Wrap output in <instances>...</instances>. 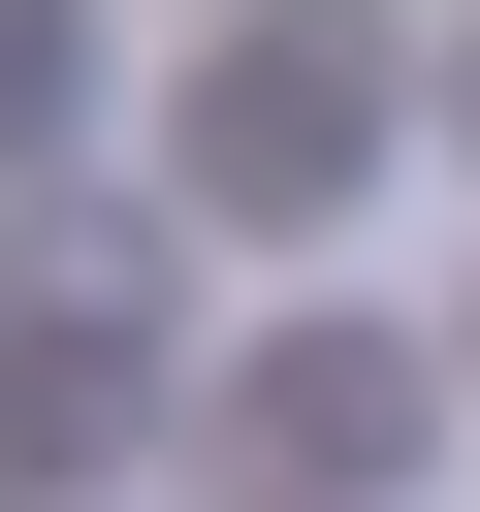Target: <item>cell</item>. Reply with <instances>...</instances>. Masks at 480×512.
Here are the masks:
<instances>
[{
	"instance_id": "cell-1",
	"label": "cell",
	"mask_w": 480,
	"mask_h": 512,
	"mask_svg": "<svg viewBox=\"0 0 480 512\" xmlns=\"http://www.w3.org/2000/svg\"><path fill=\"white\" fill-rule=\"evenodd\" d=\"M352 160H384V64H352V0H224V32H192V192H224V224H320Z\"/></svg>"
},
{
	"instance_id": "cell-2",
	"label": "cell",
	"mask_w": 480,
	"mask_h": 512,
	"mask_svg": "<svg viewBox=\"0 0 480 512\" xmlns=\"http://www.w3.org/2000/svg\"><path fill=\"white\" fill-rule=\"evenodd\" d=\"M224 480H288V512H352V480H416V352H352V320H288V352L224 384Z\"/></svg>"
}]
</instances>
